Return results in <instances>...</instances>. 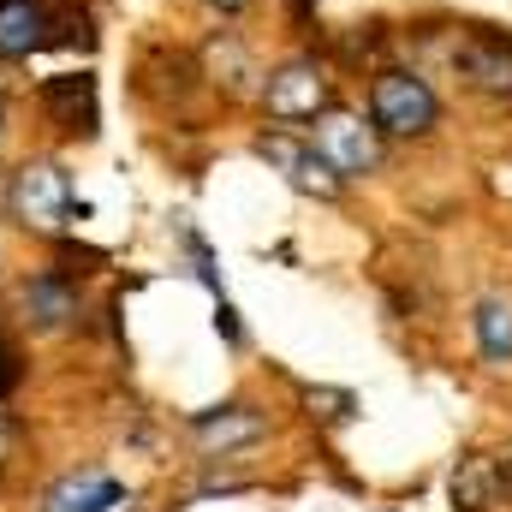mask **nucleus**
<instances>
[{"mask_svg": "<svg viewBox=\"0 0 512 512\" xmlns=\"http://www.w3.org/2000/svg\"><path fill=\"white\" fill-rule=\"evenodd\" d=\"M441 120V102L423 72L411 66H382L370 78V126L382 137H429Z\"/></svg>", "mask_w": 512, "mask_h": 512, "instance_id": "obj_3", "label": "nucleus"}, {"mask_svg": "<svg viewBox=\"0 0 512 512\" xmlns=\"http://www.w3.org/2000/svg\"><path fill=\"white\" fill-rule=\"evenodd\" d=\"M12 447H18V423H6V417H0V465L12 459Z\"/></svg>", "mask_w": 512, "mask_h": 512, "instance_id": "obj_17", "label": "nucleus"}, {"mask_svg": "<svg viewBox=\"0 0 512 512\" xmlns=\"http://www.w3.org/2000/svg\"><path fill=\"white\" fill-rule=\"evenodd\" d=\"M304 6H310V0H304Z\"/></svg>", "mask_w": 512, "mask_h": 512, "instance_id": "obj_20", "label": "nucleus"}, {"mask_svg": "<svg viewBox=\"0 0 512 512\" xmlns=\"http://www.w3.org/2000/svg\"><path fill=\"white\" fill-rule=\"evenodd\" d=\"M18 316L36 334H66L84 316V286L72 268H36L18 280Z\"/></svg>", "mask_w": 512, "mask_h": 512, "instance_id": "obj_6", "label": "nucleus"}, {"mask_svg": "<svg viewBox=\"0 0 512 512\" xmlns=\"http://www.w3.org/2000/svg\"><path fill=\"white\" fill-rule=\"evenodd\" d=\"M310 143H316V155H322L340 179H370V173L382 167V131L364 126V114H346V108L316 114Z\"/></svg>", "mask_w": 512, "mask_h": 512, "instance_id": "obj_5", "label": "nucleus"}, {"mask_svg": "<svg viewBox=\"0 0 512 512\" xmlns=\"http://www.w3.org/2000/svg\"><path fill=\"white\" fill-rule=\"evenodd\" d=\"M501 483H507V471H501L495 459L471 453V459H459V471H453L447 495H453V507H459V512H489V507H495V495H501Z\"/></svg>", "mask_w": 512, "mask_h": 512, "instance_id": "obj_12", "label": "nucleus"}, {"mask_svg": "<svg viewBox=\"0 0 512 512\" xmlns=\"http://www.w3.org/2000/svg\"><path fill=\"white\" fill-rule=\"evenodd\" d=\"M48 48V0H0V66H24Z\"/></svg>", "mask_w": 512, "mask_h": 512, "instance_id": "obj_10", "label": "nucleus"}, {"mask_svg": "<svg viewBox=\"0 0 512 512\" xmlns=\"http://www.w3.org/2000/svg\"><path fill=\"white\" fill-rule=\"evenodd\" d=\"M215 328H221V340L227 346H245V328H239V316H233V304L221 298V310H215Z\"/></svg>", "mask_w": 512, "mask_h": 512, "instance_id": "obj_16", "label": "nucleus"}, {"mask_svg": "<svg viewBox=\"0 0 512 512\" xmlns=\"http://www.w3.org/2000/svg\"><path fill=\"white\" fill-rule=\"evenodd\" d=\"M477 346H483V358L489 364H512V304L507 298H483L477 304Z\"/></svg>", "mask_w": 512, "mask_h": 512, "instance_id": "obj_13", "label": "nucleus"}, {"mask_svg": "<svg viewBox=\"0 0 512 512\" xmlns=\"http://www.w3.org/2000/svg\"><path fill=\"white\" fill-rule=\"evenodd\" d=\"M256 155L268 161V167H280L286 173V185L292 191H304V197H322V203H334L340 197V173L316 155V143H298V137H286V131H262L256 137Z\"/></svg>", "mask_w": 512, "mask_h": 512, "instance_id": "obj_7", "label": "nucleus"}, {"mask_svg": "<svg viewBox=\"0 0 512 512\" xmlns=\"http://www.w3.org/2000/svg\"><path fill=\"white\" fill-rule=\"evenodd\" d=\"M120 501H126V489H120L108 471L84 465V471H66L60 483H48L42 512H114Z\"/></svg>", "mask_w": 512, "mask_h": 512, "instance_id": "obj_9", "label": "nucleus"}, {"mask_svg": "<svg viewBox=\"0 0 512 512\" xmlns=\"http://www.w3.org/2000/svg\"><path fill=\"white\" fill-rule=\"evenodd\" d=\"M0 149H6V96H0Z\"/></svg>", "mask_w": 512, "mask_h": 512, "instance_id": "obj_19", "label": "nucleus"}, {"mask_svg": "<svg viewBox=\"0 0 512 512\" xmlns=\"http://www.w3.org/2000/svg\"><path fill=\"white\" fill-rule=\"evenodd\" d=\"M256 96H262V114L274 126H298V120H316V114L334 108V72L316 54H292L274 72H262Z\"/></svg>", "mask_w": 512, "mask_h": 512, "instance_id": "obj_2", "label": "nucleus"}, {"mask_svg": "<svg viewBox=\"0 0 512 512\" xmlns=\"http://www.w3.org/2000/svg\"><path fill=\"white\" fill-rule=\"evenodd\" d=\"M36 108L66 143H90L102 131V84L96 72H54L36 84Z\"/></svg>", "mask_w": 512, "mask_h": 512, "instance_id": "obj_4", "label": "nucleus"}, {"mask_svg": "<svg viewBox=\"0 0 512 512\" xmlns=\"http://www.w3.org/2000/svg\"><path fill=\"white\" fill-rule=\"evenodd\" d=\"M18 382H24V352H18L12 328L0 322V399H6V393H18Z\"/></svg>", "mask_w": 512, "mask_h": 512, "instance_id": "obj_15", "label": "nucleus"}, {"mask_svg": "<svg viewBox=\"0 0 512 512\" xmlns=\"http://www.w3.org/2000/svg\"><path fill=\"white\" fill-rule=\"evenodd\" d=\"M304 405H310L316 417H328V423H346V417L358 411V399H352L346 387H310V393H304Z\"/></svg>", "mask_w": 512, "mask_h": 512, "instance_id": "obj_14", "label": "nucleus"}, {"mask_svg": "<svg viewBox=\"0 0 512 512\" xmlns=\"http://www.w3.org/2000/svg\"><path fill=\"white\" fill-rule=\"evenodd\" d=\"M6 215H12L24 233H36V239H66L90 209L78 203L66 161H54V155H24V161L6 173Z\"/></svg>", "mask_w": 512, "mask_h": 512, "instance_id": "obj_1", "label": "nucleus"}, {"mask_svg": "<svg viewBox=\"0 0 512 512\" xmlns=\"http://www.w3.org/2000/svg\"><path fill=\"white\" fill-rule=\"evenodd\" d=\"M203 6H209V12H221V18H239L251 0H203Z\"/></svg>", "mask_w": 512, "mask_h": 512, "instance_id": "obj_18", "label": "nucleus"}, {"mask_svg": "<svg viewBox=\"0 0 512 512\" xmlns=\"http://www.w3.org/2000/svg\"><path fill=\"white\" fill-rule=\"evenodd\" d=\"M262 411L251 405H215V411H197L191 417V435H197V447L203 453H233V447H251L262 441Z\"/></svg>", "mask_w": 512, "mask_h": 512, "instance_id": "obj_11", "label": "nucleus"}, {"mask_svg": "<svg viewBox=\"0 0 512 512\" xmlns=\"http://www.w3.org/2000/svg\"><path fill=\"white\" fill-rule=\"evenodd\" d=\"M453 66H459V78H471L477 90H489V96H512V36L471 30V36L453 48Z\"/></svg>", "mask_w": 512, "mask_h": 512, "instance_id": "obj_8", "label": "nucleus"}]
</instances>
